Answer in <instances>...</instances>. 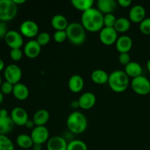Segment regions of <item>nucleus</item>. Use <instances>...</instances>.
<instances>
[{"label":"nucleus","instance_id":"nucleus-1","mask_svg":"<svg viewBox=\"0 0 150 150\" xmlns=\"http://www.w3.org/2000/svg\"><path fill=\"white\" fill-rule=\"evenodd\" d=\"M104 15L97 8L89 9L82 13L81 24L86 31L90 32H100L104 27Z\"/></svg>","mask_w":150,"mask_h":150},{"label":"nucleus","instance_id":"nucleus-2","mask_svg":"<svg viewBox=\"0 0 150 150\" xmlns=\"http://www.w3.org/2000/svg\"><path fill=\"white\" fill-rule=\"evenodd\" d=\"M108 83L111 90L117 93H121L128 88L130 80L125 72L117 70L109 75Z\"/></svg>","mask_w":150,"mask_h":150},{"label":"nucleus","instance_id":"nucleus-3","mask_svg":"<svg viewBox=\"0 0 150 150\" xmlns=\"http://www.w3.org/2000/svg\"><path fill=\"white\" fill-rule=\"evenodd\" d=\"M87 119L84 114L79 111L72 112L67 117V128L74 134L83 133L87 128Z\"/></svg>","mask_w":150,"mask_h":150},{"label":"nucleus","instance_id":"nucleus-4","mask_svg":"<svg viewBox=\"0 0 150 150\" xmlns=\"http://www.w3.org/2000/svg\"><path fill=\"white\" fill-rule=\"evenodd\" d=\"M65 31L67 40L73 45H82L86 40V29L81 23L78 22L69 23Z\"/></svg>","mask_w":150,"mask_h":150},{"label":"nucleus","instance_id":"nucleus-5","mask_svg":"<svg viewBox=\"0 0 150 150\" xmlns=\"http://www.w3.org/2000/svg\"><path fill=\"white\" fill-rule=\"evenodd\" d=\"M18 6L13 0H0V21L7 22L16 18Z\"/></svg>","mask_w":150,"mask_h":150},{"label":"nucleus","instance_id":"nucleus-6","mask_svg":"<svg viewBox=\"0 0 150 150\" xmlns=\"http://www.w3.org/2000/svg\"><path fill=\"white\" fill-rule=\"evenodd\" d=\"M132 89L139 95H147L150 93V81L144 76L133 79L130 83Z\"/></svg>","mask_w":150,"mask_h":150},{"label":"nucleus","instance_id":"nucleus-7","mask_svg":"<svg viewBox=\"0 0 150 150\" xmlns=\"http://www.w3.org/2000/svg\"><path fill=\"white\" fill-rule=\"evenodd\" d=\"M4 76L6 81H8L12 84L15 85L18 83H20L19 81L22 77V70L17 64H9L4 69Z\"/></svg>","mask_w":150,"mask_h":150},{"label":"nucleus","instance_id":"nucleus-8","mask_svg":"<svg viewBox=\"0 0 150 150\" xmlns=\"http://www.w3.org/2000/svg\"><path fill=\"white\" fill-rule=\"evenodd\" d=\"M20 33L22 36L27 38H33L38 36L39 34V26L34 21H24L20 26Z\"/></svg>","mask_w":150,"mask_h":150},{"label":"nucleus","instance_id":"nucleus-9","mask_svg":"<svg viewBox=\"0 0 150 150\" xmlns=\"http://www.w3.org/2000/svg\"><path fill=\"white\" fill-rule=\"evenodd\" d=\"M30 136L34 144L42 145L49 140V131L45 126H36Z\"/></svg>","mask_w":150,"mask_h":150},{"label":"nucleus","instance_id":"nucleus-10","mask_svg":"<svg viewBox=\"0 0 150 150\" xmlns=\"http://www.w3.org/2000/svg\"><path fill=\"white\" fill-rule=\"evenodd\" d=\"M100 40L105 45H111L116 43L118 39V32L114 28L103 27L100 32Z\"/></svg>","mask_w":150,"mask_h":150},{"label":"nucleus","instance_id":"nucleus-11","mask_svg":"<svg viewBox=\"0 0 150 150\" xmlns=\"http://www.w3.org/2000/svg\"><path fill=\"white\" fill-rule=\"evenodd\" d=\"M5 43L11 49L21 48L23 44V36L20 32L15 30H10L4 38Z\"/></svg>","mask_w":150,"mask_h":150},{"label":"nucleus","instance_id":"nucleus-12","mask_svg":"<svg viewBox=\"0 0 150 150\" xmlns=\"http://www.w3.org/2000/svg\"><path fill=\"white\" fill-rule=\"evenodd\" d=\"M13 123L18 126H25L29 120V116L26 110L21 107H16L11 111L10 115Z\"/></svg>","mask_w":150,"mask_h":150},{"label":"nucleus","instance_id":"nucleus-13","mask_svg":"<svg viewBox=\"0 0 150 150\" xmlns=\"http://www.w3.org/2000/svg\"><path fill=\"white\" fill-rule=\"evenodd\" d=\"M41 46L36 40H31L28 41L23 48V53L29 59H35L40 54Z\"/></svg>","mask_w":150,"mask_h":150},{"label":"nucleus","instance_id":"nucleus-14","mask_svg":"<svg viewBox=\"0 0 150 150\" xmlns=\"http://www.w3.org/2000/svg\"><path fill=\"white\" fill-rule=\"evenodd\" d=\"M79 107L83 110L91 109L96 103V96L92 92H87L82 94L79 98Z\"/></svg>","mask_w":150,"mask_h":150},{"label":"nucleus","instance_id":"nucleus-15","mask_svg":"<svg viewBox=\"0 0 150 150\" xmlns=\"http://www.w3.org/2000/svg\"><path fill=\"white\" fill-rule=\"evenodd\" d=\"M129 18L134 23H139L143 21L146 18V10L140 4L134 5L130 10Z\"/></svg>","mask_w":150,"mask_h":150},{"label":"nucleus","instance_id":"nucleus-16","mask_svg":"<svg viewBox=\"0 0 150 150\" xmlns=\"http://www.w3.org/2000/svg\"><path fill=\"white\" fill-rule=\"evenodd\" d=\"M117 7V2L114 0H98L97 2V9L104 16L113 14Z\"/></svg>","mask_w":150,"mask_h":150},{"label":"nucleus","instance_id":"nucleus-17","mask_svg":"<svg viewBox=\"0 0 150 150\" xmlns=\"http://www.w3.org/2000/svg\"><path fill=\"white\" fill-rule=\"evenodd\" d=\"M67 144L65 139L62 136H53L47 142V149L67 150Z\"/></svg>","mask_w":150,"mask_h":150},{"label":"nucleus","instance_id":"nucleus-18","mask_svg":"<svg viewBox=\"0 0 150 150\" xmlns=\"http://www.w3.org/2000/svg\"><path fill=\"white\" fill-rule=\"evenodd\" d=\"M84 86V81L80 75H73L69 79L68 88L73 93H79L81 92Z\"/></svg>","mask_w":150,"mask_h":150},{"label":"nucleus","instance_id":"nucleus-19","mask_svg":"<svg viewBox=\"0 0 150 150\" xmlns=\"http://www.w3.org/2000/svg\"><path fill=\"white\" fill-rule=\"evenodd\" d=\"M133 47V40L131 38L126 35L119 38L116 42V48L117 51L122 53H128Z\"/></svg>","mask_w":150,"mask_h":150},{"label":"nucleus","instance_id":"nucleus-20","mask_svg":"<svg viewBox=\"0 0 150 150\" xmlns=\"http://www.w3.org/2000/svg\"><path fill=\"white\" fill-rule=\"evenodd\" d=\"M13 95L17 100L21 101L25 100L29 98V88L22 83H18L13 86Z\"/></svg>","mask_w":150,"mask_h":150},{"label":"nucleus","instance_id":"nucleus-21","mask_svg":"<svg viewBox=\"0 0 150 150\" xmlns=\"http://www.w3.org/2000/svg\"><path fill=\"white\" fill-rule=\"evenodd\" d=\"M51 24L56 31H65L69 23L65 16L58 14L53 16L51 21Z\"/></svg>","mask_w":150,"mask_h":150},{"label":"nucleus","instance_id":"nucleus-22","mask_svg":"<svg viewBox=\"0 0 150 150\" xmlns=\"http://www.w3.org/2000/svg\"><path fill=\"white\" fill-rule=\"evenodd\" d=\"M142 70L143 69L141 64L136 62H130L125 67V72L126 74L128 77H131L133 79L142 76Z\"/></svg>","mask_w":150,"mask_h":150},{"label":"nucleus","instance_id":"nucleus-23","mask_svg":"<svg viewBox=\"0 0 150 150\" xmlns=\"http://www.w3.org/2000/svg\"><path fill=\"white\" fill-rule=\"evenodd\" d=\"M50 118V114L46 109H40L35 113L32 120L36 126H45Z\"/></svg>","mask_w":150,"mask_h":150},{"label":"nucleus","instance_id":"nucleus-24","mask_svg":"<svg viewBox=\"0 0 150 150\" xmlns=\"http://www.w3.org/2000/svg\"><path fill=\"white\" fill-rule=\"evenodd\" d=\"M109 75L103 70L97 69L95 70L91 74V79L96 84L103 85L108 83Z\"/></svg>","mask_w":150,"mask_h":150},{"label":"nucleus","instance_id":"nucleus-25","mask_svg":"<svg viewBox=\"0 0 150 150\" xmlns=\"http://www.w3.org/2000/svg\"><path fill=\"white\" fill-rule=\"evenodd\" d=\"M15 124L10 117H0V135H5L13 130Z\"/></svg>","mask_w":150,"mask_h":150},{"label":"nucleus","instance_id":"nucleus-26","mask_svg":"<svg viewBox=\"0 0 150 150\" xmlns=\"http://www.w3.org/2000/svg\"><path fill=\"white\" fill-rule=\"evenodd\" d=\"M16 143L19 147L25 149L32 148L34 145V142L31 138V136L25 134V133H22L17 136Z\"/></svg>","mask_w":150,"mask_h":150},{"label":"nucleus","instance_id":"nucleus-27","mask_svg":"<svg viewBox=\"0 0 150 150\" xmlns=\"http://www.w3.org/2000/svg\"><path fill=\"white\" fill-rule=\"evenodd\" d=\"M72 4L76 10L82 13L92 8L94 4L93 0H72Z\"/></svg>","mask_w":150,"mask_h":150},{"label":"nucleus","instance_id":"nucleus-28","mask_svg":"<svg viewBox=\"0 0 150 150\" xmlns=\"http://www.w3.org/2000/svg\"><path fill=\"white\" fill-rule=\"evenodd\" d=\"M114 29L117 32H127L130 28V21L128 18L125 17H120L117 18L114 25Z\"/></svg>","mask_w":150,"mask_h":150},{"label":"nucleus","instance_id":"nucleus-29","mask_svg":"<svg viewBox=\"0 0 150 150\" xmlns=\"http://www.w3.org/2000/svg\"><path fill=\"white\" fill-rule=\"evenodd\" d=\"M67 150H88V147L84 142L76 139L69 142Z\"/></svg>","mask_w":150,"mask_h":150},{"label":"nucleus","instance_id":"nucleus-30","mask_svg":"<svg viewBox=\"0 0 150 150\" xmlns=\"http://www.w3.org/2000/svg\"><path fill=\"white\" fill-rule=\"evenodd\" d=\"M0 150H14L13 142L5 135H0Z\"/></svg>","mask_w":150,"mask_h":150},{"label":"nucleus","instance_id":"nucleus-31","mask_svg":"<svg viewBox=\"0 0 150 150\" xmlns=\"http://www.w3.org/2000/svg\"><path fill=\"white\" fill-rule=\"evenodd\" d=\"M50 40H51V35L49 33L45 32H40L38 34L37 36L36 41L39 43L40 46H43V45H46L47 44L49 43Z\"/></svg>","mask_w":150,"mask_h":150},{"label":"nucleus","instance_id":"nucleus-32","mask_svg":"<svg viewBox=\"0 0 150 150\" xmlns=\"http://www.w3.org/2000/svg\"><path fill=\"white\" fill-rule=\"evenodd\" d=\"M117 20V18H116V16H114V13H113V14L105 15L103 18L104 27L114 28Z\"/></svg>","mask_w":150,"mask_h":150},{"label":"nucleus","instance_id":"nucleus-33","mask_svg":"<svg viewBox=\"0 0 150 150\" xmlns=\"http://www.w3.org/2000/svg\"><path fill=\"white\" fill-rule=\"evenodd\" d=\"M139 29L144 35H150V18H146L139 23Z\"/></svg>","mask_w":150,"mask_h":150},{"label":"nucleus","instance_id":"nucleus-34","mask_svg":"<svg viewBox=\"0 0 150 150\" xmlns=\"http://www.w3.org/2000/svg\"><path fill=\"white\" fill-rule=\"evenodd\" d=\"M10 57L13 61L18 62L21 60L23 57V51L21 48H13L10 50Z\"/></svg>","mask_w":150,"mask_h":150},{"label":"nucleus","instance_id":"nucleus-35","mask_svg":"<svg viewBox=\"0 0 150 150\" xmlns=\"http://www.w3.org/2000/svg\"><path fill=\"white\" fill-rule=\"evenodd\" d=\"M13 86H14V85L5 81L1 83V86H0V91L2 92L3 95H10V94L13 93Z\"/></svg>","mask_w":150,"mask_h":150},{"label":"nucleus","instance_id":"nucleus-36","mask_svg":"<svg viewBox=\"0 0 150 150\" xmlns=\"http://www.w3.org/2000/svg\"><path fill=\"white\" fill-rule=\"evenodd\" d=\"M67 39L66 31H56L54 34V40L56 42L62 43Z\"/></svg>","mask_w":150,"mask_h":150},{"label":"nucleus","instance_id":"nucleus-37","mask_svg":"<svg viewBox=\"0 0 150 150\" xmlns=\"http://www.w3.org/2000/svg\"><path fill=\"white\" fill-rule=\"evenodd\" d=\"M119 62L122 65L125 67L130 62V56L128 53H122L119 56Z\"/></svg>","mask_w":150,"mask_h":150},{"label":"nucleus","instance_id":"nucleus-38","mask_svg":"<svg viewBox=\"0 0 150 150\" xmlns=\"http://www.w3.org/2000/svg\"><path fill=\"white\" fill-rule=\"evenodd\" d=\"M8 32V26L6 22L0 21V39H4Z\"/></svg>","mask_w":150,"mask_h":150},{"label":"nucleus","instance_id":"nucleus-39","mask_svg":"<svg viewBox=\"0 0 150 150\" xmlns=\"http://www.w3.org/2000/svg\"><path fill=\"white\" fill-rule=\"evenodd\" d=\"M117 4L121 6L122 7L126 8V7H128L129 6L131 5L132 1L131 0H119L117 1Z\"/></svg>","mask_w":150,"mask_h":150},{"label":"nucleus","instance_id":"nucleus-40","mask_svg":"<svg viewBox=\"0 0 150 150\" xmlns=\"http://www.w3.org/2000/svg\"><path fill=\"white\" fill-rule=\"evenodd\" d=\"M25 127L28 129H32V130L35 127H36V125H35V122H33V120H29L27 121V122L26 123V125H25Z\"/></svg>","mask_w":150,"mask_h":150},{"label":"nucleus","instance_id":"nucleus-41","mask_svg":"<svg viewBox=\"0 0 150 150\" xmlns=\"http://www.w3.org/2000/svg\"><path fill=\"white\" fill-rule=\"evenodd\" d=\"M70 107L73 109H76L78 108H80L79 107V100H73L72 101L71 103H70Z\"/></svg>","mask_w":150,"mask_h":150},{"label":"nucleus","instance_id":"nucleus-42","mask_svg":"<svg viewBox=\"0 0 150 150\" xmlns=\"http://www.w3.org/2000/svg\"><path fill=\"white\" fill-rule=\"evenodd\" d=\"M0 117H8V112H7V110L4 109V108L1 109V111H0Z\"/></svg>","mask_w":150,"mask_h":150},{"label":"nucleus","instance_id":"nucleus-43","mask_svg":"<svg viewBox=\"0 0 150 150\" xmlns=\"http://www.w3.org/2000/svg\"><path fill=\"white\" fill-rule=\"evenodd\" d=\"M32 149V150H42V145L38 144H34Z\"/></svg>","mask_w":150,"mask_h":150},{"label":"nucleus","instance_id":"nucleus-44","mask_svg":"<svg viewBox=\"0 0 150 150\" xmlns=\"http://www.w3.org/2000/svg\"><path fill=\"white\" fill-rule=\"evenodd\" d=\"M13 1L17 6L19 5V4H23V3L26 2V0H13Z\"/></svg>","mask_w":150,"mask_h":150},{"label":"nucleus","instance_id":"nucleus-45","mask_svg":"<svg viewBox=\"0 0 150 150\" xmlns=\"http://www.w3.org/2000/svg\"><path fill=\"white\" fill-rule=\"evenodd\" d=\"M4 68V62L1 58H0V72L2 71Z\"/></svg>","mask_w":150,"mask_h":150},{"label":"nucleus","instance_id":"nucleus-46","mask_svg":"<svg viewBox=\"0 0 150 150\" xmlns=\"http://www.w3.org/2000/svg\"><path fill=\"white\" fill-rule=\"evenodd\" d=\"M3 100H4V95H3L2 92L0 91V104L3 102Z\"/></svg>","mask_w":150,"mask_h":150},{"label":"nucleus","instance_id":"nucleus-47","mask_svg":"<svg viewBox=\"0 0 150 150\" xmlns=\"http://www.w3.org/2000/svg\"><path fill=\"white\" fill-rule=\"evenodd\" d=\"M146 67H147L148 71L150 73V59H149V60L147 61V63H146Z\"/></svg>","mask_w":150,"mask_h":150},{"label":"nucleus","instance_id":"nucleus-48","mask_svg":"<svg viewBox=\"0 0 150 150\" xmlns=\"http://www.w3.org/2000/svg\"><path fill=\"white\" fill-rule=\"evenodd\" d=\"M1 83H2V81H1V76H0V86H1Z\"/></svg>","mask_w":150,"mask_h":150},{"label":"nucleus","instance_id":"nucleus-49","mask_svg":"<svg viewBox=\"0 0 150 150\" xmlns=\"http://www.w3.org/2000/svg\"><path fill=\"white\" fill-rule=\"evenodd\" d=\"M0 111H1V108H0Z\"/></svg>","mask_w":150,"mask_h":150}]
</instances>
